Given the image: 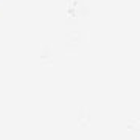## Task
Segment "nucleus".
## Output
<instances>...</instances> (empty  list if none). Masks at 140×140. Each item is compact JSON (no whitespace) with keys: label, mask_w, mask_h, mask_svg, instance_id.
I'll list each match as a JSON object with an SVG mask.
<instances>
[]
</instances>
